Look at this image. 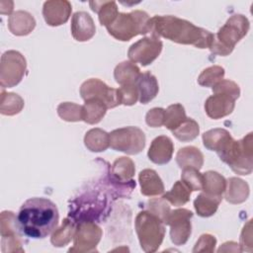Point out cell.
I'll use <instances>...</instances> for the list:
<instances>
[{"label": "cell", "instance_id": "1", "mask_svg": "<svg viewBox=\"0 0 253 253\" xmlns=\"http://www.w3.org/2000/svg\"><path fill=\"white\" fill-rule=\"evenodd\" d=\"M117 200L105 177L70 201L68 218L75 224L84 221L103 222L111 212L112 204Z\"/></svg>", "mask_w": 253, "mask_h": 253}, {"label": "cell", "instance_id": "2", "mask_svg": "<svg viewBox=\"0 0 253 253\" xmlns=\"http://www.w3.org/2000/svg\"><path fill=\"white\" fill-rule=\"evenodd\" d=\"M17 219L23 234L31 238H44L56 228L59 213L50 200L31 198L21 206Z\"/></svg>", "mask_w": 253, "mask_h": 253}, {"label": "cell", "instance_id": "3", "mask_svg": "<svg viewBox=\"0 0 253 253\" xmlns=\"http://www.w3.org/2000/svg\"><path fill=\"white\" fill-rule=\"evenodd\" d=\"M150 33L156 38H165L181 44H192L198 48H209L213 34L176 16H154L150 18Z\"/></svg>", "mask_w": 253, "mask_h": 253}, {"label": "cell", "instance_id": "4", "mask_svg": "<svg viewBox=\"0 0 253 253\" xmlns=\"http://www.w3.org/2000/svg\"><path fill=\"white\" fill-rule=\"evenodd\" d=\"M216 153L234 173L249 175L253 169L252 132L240 140H235L229 135L216 149Z\"/></svg>", "mask_w": 253, "mask_h": 253}, {"label": "cell", "instance_id": "5", "mask_svg": "<svg viewBox=\"0 0 253 253\" xmlns=\"http://www.w3.org/2000/svg\"><path fill=\"white\" fill-rule=\"evenodd\" d=\"M250 24L248 19L240 14L231 16L226 23L213 35L210 50L213 54L226 56L232 52L235 44L248 33Z\"/></svg>", "mask_w": 253, "mask_h": 253}, {"label": "cell", "instance_id": "6", "mask_svg": "<svg viewBox=\"0 0 253 253\" xmlns=\"http://www.w3.org/2000/svg\"><path fill=\"white\" fill-rule=\"evenodd\" d=\"M107 30L116 40L127 42L137 35L150 33V17L141 10L119 13L116 20L107 27Z\"/></svg>", "mask_w": 253, "mask_h": 253}, {"label": "cell", "instance_id": "7", "mask_svg": "<svg viewBox=\"0 0 253 253\" xmlns=\"http://www.w3.org/2000/svg\"><path fill=\"white\" fill-rule=\"evenodd\" d=\"M165 224L149 211L138 212L135 218V231L141 249L144 252H155L165 236Z\"/></svg>", "mask_w": 253, "mask_h": 253}, {"label": "cell", "instance_id": "8", "mask_svg": "<svg viewBox=\"0 0 253 253\" xmlns=\"http://www.w3.org/2000/svg\"><path fill=\"white\" fill-rule=\"evenodd\" d=\"M110 146L126 154H137L145 146V134L136 126H126L114 129L110 133Z\"/></svg>", "mask_w": 253, "mask_h": 253}, {"label": "cell", "instance_id": "9", "mask_svg": "<svg viewBox=\"0 0 253 253\" xmlns=\"http://www.w3.org/2000/svg\"><path fill=\"white\" fill-rule=\"evenodd\" d=\"M27 71V62L22 53L17 50L5 51L1 56L0 84L4 88L18 85Z\"/></svg>", "mask_w": 253, "mask_h": 253}, {"label": "cell", "instance_id": "10", "mask_svg": "<svg viewBox=\"0 0 253 253\" xmlns=\"http://www.w3.org/2000/svg\"><path fill=\"white\" fill-rule=\"evenodd\" d=\"M80 95L84 101L98 99L109 109L122 104L119 90L109 87L105 82L98 78H91L83 82L80 87Z\"/></svg>", "mask_w": 253, "mask_h": 253}, {"label": "cell", "instance_id": "11", "mask_svg": "<svg viewBox=\"0 0 253 253\" xmlns=\"http://www.w3.org/2000/svg\"><path fill=\"white\" fill-rule=\"evenodd\" d=\"M103 231L95 222L84 221L76 224L73 247L68 252H94L101 240Z\"/></svg>", "mask_w": 253, "mask_h": 253}, {"label": "cell", "instance_id": "12", "mask_svg": "<svg viewBox=\"0 0 253 253\" xmlns=\"http://www.w3.org/2000/svg\"><path fill=\"white\" fill-rule=\"evenodd\" d=\"M2 252H24L19 231H21L18 219L13 211H4L1 212L0 221Z\"/></svg>", "mask_w": 253, "mask_h": 253}, {"label": "cell", "instance_id": "13", "mask_svg": "<svg viewBox=\"0 0 253 253\" xmlns=\"http://www.w3.org/2000/svg\"><path fill=\"white\" fill-rule=\"evenodd\" d=\"M162 46L163 43L160 39L154 36L143 38L129 46L127 56L131 62H137L142 66H146L159 56Z\"/></svg>", "mask_w": 253, "mask_h": 253}, {"label": "cell", "instance_id": "14", "mask_svg": "<svg viewBox=\"0 0 253 253\" xmlns=\"http://www.w3.org/2000/svg\"><path fill=\"white\" fill-rule=\"evenodd\" d=\"M193 212L187 209H178L171 211L166 225L170 226L171 241L175 245H184L192 231L191 218Z\"/></svg>", "mask_w": 253, "mask_h": 253}, {"label": "cell", "instance_id": "15", "mask_svg": "<svg viewBox=\"0 0 253 253\" xmlns=\"http://www.w3.org/2000/svg\"><path fill=\"white\" fill-rule=\"evenodd\" d=\"M72 6L66 0L45 1L42 7V16L48 26L56 27L66 23L71 15Z\"/></svg>", "mask_w": 253, "mask_h": 253}, {"label": "cell", "instance_id": "16", "mask_svg": "<svg viewBox=\"0 0 253 253\" xmlns=\"http://www.w3.org/2000/svg\"><path fill=\"white\" fill-rule=\"evenodd\" d=\"M235 107V99L226 93H213L205 103L207 115L213 120H218L232 113Z\"/></svg>", "mask_w": 253, "mask_h": 253}, {"label": "cell", "instance_id": "17", "mask_svg": "<svg viewBox=\"0 0 253 253\" xmlns=\"http://www.w3.org/2000/svg\"><path fill=\"white\" fill-rule=\"evenodd\" d=\"M70 29L72 37L78 42L89 41L96 33V27L92 17L84 11L73 14Z\"/></svg>", "mask_w": 253, "mask_h": 253}, {"label": "cell", "instance_id": "18", "mask_svg": "<svg viewBox=\"0 0 253 253\" xmlns=\"http://www.w3.org/2000/svg\"><path fill=\"white\" fill-rule=\"evenodd\" d=\"M173 152L174 144L171 138L166 135H159L152 140L147 156L153 163L163 165L171 160Z\"/></svg>", "mask_w": 253, "mask_h": 253}, {"label": "cell", "instance_id": "19", "mask_svg": "<svg viewBox=\"0 0 253 253\" xmlns=\"http://www.w3.org/2000/svg\"><path fill=\"white\" fill-rule=\"evenodd\" d=\"M36 27L35 18L27 11L19 10L12 13L8 19V29L15 36H27Z\"/></svg>", "mask_w": 253, "mask_h": 253}, {"label": "cell", "instance_id": "20", "mask_svg": "<svg viewBox=\"0 0 253 253\" xmlns=\"http://www.w3.org/2000/svg\"><path fill=\"white\" fill-rule=\"evenodd\" d=\"M138 180L141 188L140 192L142 195L153 197L164 193L163 182L155 170L144 169L140 171Z\"/></svg>", "mask_w": 253, "mask_h": 253}, {"label": "cell", "instance_id": "21", "mask_svg": "<svg viewBox=\"0 0 253 253\" xmlns=\"http://www.w3.org/2000/svg\"><path fill=\"white\" fill-rule=\"evenodd\" d=\"M135 84L138 90V100L141 104L149 103L158 94L159 86L157 79L149 71L140 73Z\"/></svg>", "mask_w": 253, "mask_h": 253}, {"label": "cell", "instance_id": "22", "mask_svg": "<svg viewBox=\"0 0 253 253\" xmlns=\"http://www.w3.org/2000/svg\"><path fill=\"white\" fill-rule=\"evenodd\" d=\"M249 196L248 184L236 177H231L226 181V189L224 198L230 204H241L247 200Z\"/></svg>", "mask_w": 253, "mask_h": 253}, {"label": "cell", "instance_id": "23", "mask_svg": "<svg viewBox=\"0 0 253 253\" xmlns=\"http://www.w3.org/2000/svg\"><path fill=\"white\" fill-rule=\"evenodd\" d=\"M176 161L181 169L192 167L200 170L204 164V155L199 148L186 146L179 149L176 155Z\"/></svg>", "mask_w": 253, "mask_h": 253}, {"label": "cell", "instance_id": "24", "mask_svg": "<svg viewBox=\"0 0 253 253\" xmlns=\"http://www.w3.org/2000/svg\"><path fill=\"white\" fill-rule=\"evenodd\" d=\"M91 9L98 14L100 24L106 28L118 17L119 11L115 1H90Z\"/></svg>", "mask_w": 253, "mask_h": 253}, {"label": "cell", "instance_id": "25", "mask_svg": "<svg viewBox=\"0 0 253 253\" xmlns=\"http://www.w3.org/2000/svg\"><path fill=\"white\" fill-rule=\"evenodd\" d=\"M140 75L139 67L131 61H123L119 63L114 70L116 82L121 86L135 84Z\"/></svg>", "mask_w": 253, "mask_h": 253}, {"label": "cell", "instance_id": "26", "mask_svg": "<svg viewBox=\"0 0 253 253\" xmlns=\"http://www.w3.org/2000/svg\"><path fill=\"white\" fill-rule=\"evenodd\" d=\"M107 106L98 99H90L85 101L82 106V121L87 124H98L106 115Z\"/></svg>", "mask_w": 253, "mask_h": 253}, {"label": "cell", "instance_id": "27", "mask_svg": "<svg viewBox=\"0 0 253 253\" xmlns=\"http://www.w3.org/2000/svg\"><path fill=\"white\" fill-rule=\"evenodd\" d=\"M84 144L92 152L105 151L110 146V134L101 128H92L86 132Z\"/></svg>", "mask_w": 253, "mask_h": 253}, {"label": "cell", "instance_id": "28", "mask_svg": "<svg viewBox=\"0 0 253 253\" xmlns=\"http://www.w3.org/2000/svg\"><path fill=\"white\" fill-rule=\"evenodd\" d=\"M135 172L133 161L126 156L117 158L110 167V173L113 178L120 182H128L132 179Z\"/></svg>", "mask_w": 253, "mask_h": 253}, {"label": "cell", "instance_id": "29", "mask_svg": "<svg viewBox=\"0 0 253 253\" xmlns=\"http://www.w3.org/2000/svg\"><path fill=\"white\" fill-rule=\"evenodd\" d=\"M204 176V193L215 196L222 197L226 189V180L225 178L215 171H207L203 173Z\"/></svg>", "mask_w": 253, "mask_h": 253}, {"label": "cell", "instance_id": "30", "mask_svg": "<svg viewBox=\"0 0 253 253\" xmlns=\"http://www.w3.org/2000/svg\"><path fill=\"white\" fill-rule=\"evenodd\" d=\"M221 200L222 197H215L203 192L194 201V207L200 216L209 217L215 213Z\"/></svg>", "mask_w": 253, "mask_h": 253}, {"label": "cell", "instance_id": "31", "mask_svg": "<svg viewBox=\"0 0 253 253\" xmlns=\"http://www.w3.org/2000/svg\"><path fill=\"white\" fill-rule=\"evenodd\" d=\"M76 224L70 219L65 218L60 227L55 228L50 237V242L55 247H62L67 245L74 236Z\"/></svg>", "mask_w": 253, "mask_h": 253}, {"label": "cell", "instance_id": "32", "mask_svg": "<svg viewBox=\"0 0 253 253\" xmlns=\"http://www.w3.org/2000/svg\"><path fill=\"white\" fill-rule=\"evenodd\" d=\"M23 98L15 93H7L3 89L1 91L0 113L5 116H14L19 114L24 108Z\"/></svg>", "mask_w": 253, "mask_h": 253}, {"label": "cell", "instance_id": "33", "mask_svg": "<svg viewBox=\"0 0 253 253\" xmlns=\"http://www.w3.org/2000/svg\"><path fill=\"white\" fill-rule=\"evenodd\" d=\"M191 193L192 190L183 181H177L172 189L165 193L162 198L173 206L181 207L190 201Z\"/></svg>", "mask_w": 253, "mask_h": 253}, {"label": "cell", "instance_id": "34", "mask_svg": "<svg viewBox=\"0 0 253 253\" xmlns=\"http://www.w3.org/2000/svg\"><path fill=\"white\" fill-rule=\"evenodd\" d=\"M199 132L198 123L190 118H187L179 126L172 130L174 136L181 141H191L198 136Z\"/></svg>", "mask_w": 253, "mask_h": 253}, {"label": "cell", "instance_id": "35", "mask_svg": "<svg viewBox=\"0 0 253 253\" xmlns=\"http://www.w3.org/2000/svg\"><path fill=\"white\" fill-rule=\"evenodd\" d=\"M186 119L187 117L184 107L179 103L173 104L165 110L164 126L172 131L177 126H179Z\"/></svg>", "mask_w": 253, "mask_h": 253}, {"label": "cell", "instance_id": "36", "mask_svg": "<svg viewBox=\"0 0 253 253\" xmlns=\"http://www.w3.org/2000/svg\"><path fill=\"white\" fill-rule=\"evenodd\" d=\"M224 68L219 65L210 66L202 71L198 77V83L204 87H213L224 77Z\"/></svg>", "mask_w": 253, "mask_h": 253}, {"label": "cell", "instance_id": "37", "mask_svg": "<svg viewBox=\"0 0 253 253\" xmlns=\"http://www.w3.org/2000/svg\"><path fill=\"white\" fill-rule=\"evenodd\" d=\"M230 133L224 128H213L206 131L203 134V142L206 148L209 150L216 151L219 145L228 137Z\"/></svg>", "mask_w": 253, "mask_h": 253}, {"label": "cell", "instance_id": "38", "mask_svg": "<svg viewBox=\"0 0 253 253\" xmlns=\"http://www.w3.org/2000/svg\"><path fill=\"white\" fill-rule=\"evenodd\" d=\"M58 116L66 122L82 121V106L75 103L64 102L57 107Z\"/></svg>", "mask_w": 253, "mask_h": 253}, {"label": "cell", "instance_id": "39", "mask_svg": "<svg viewBox=\"0 0 253 253\" xmlns=\"http://www.w3.org/2000/svg\"><path fill=\"white\" fill-rule=\"evenodd\" d=\"M181 181H183L192 190V192L203 190L204 176L196 168H184L181 174Z\"/></svg>", "mask_w": 253, "mask_h": 253}, {"label": "cell", "instance_id": "40", "mask_svg": "<svg viewBox=\"0 0 253 253\" xmlns=\"http://www.w3.org/2000/svg\"><path fill=\"white\" fill-rule=\"evenodd\" d=\"M147 205H148V211L153 214H155L157 217H159L163 221V223L166 224L168 216L171 212L168 202L161 197L158 199L149 200Z\"/></svg>", "mask_w": 253, "mask_h": 253}, {"label": "cell", "instance_id": "41", "mask_svg": "<svg viewBox=\"0 0 253 253\" xmlns=\"http://www.w3.org/2000/svg\"><path fill=\"white\" fill-rule=\"evenodd\" d=\"M121 103L126 106H132L138 100V90L136 84L123 85L119 89Z\"/></svg>", "mask_w": 253, "mask_h": 253}, {"label": "cell", "instance_id": "42", "mask_svg": "<svg viewBox=\"0 0 253 253\" xmlns=\"http://www.w3.org/2000/svg\"><path fill=\"white\" fill-rule=\"evenodd\" d=\"M212 92L213 93L221 92V93L229 94L235 100L237 98H239V96H240V88H239V86L234 81L227 80V79H222L218 83H216L212 87Z\"/></svg>", "mask_w": 253, "mask_h": 253}, {"label": "cell", "instance_id": "43", "mask_svg": "<svg viewBox=\"0 0 253 253\" xmlns=\"http://www.w3.org/2000/svg\"><path fill=\"white\" fill-rule=\"evenodd\" d=\"M165 110L162 108H153L145 116L146 124L151 127H159L164 125Z\"/></svg>", "mask_w": 253, "mask_h": 253}, {"label": "cell", "instance_id": "44", "mask_svg": "<svg viewBox=\"0 0 253 253\" xmlns=\"http://www.w3.org/2000/svg\"><path fill=\"white\" fill-rule=\"evenodd\" d=\"M216 239L211 234H203L197 241L193 252H213Z\"/></svg>", "mask_w": 253, "mask_h": 253}, {"label": "cell", "instance_id": "45", "mask_svg": "<svg viewBox=\"0 0 253 253\" xmlns=\"http://www.w3.org/2000/svg\"><path fill=\"white\" fill-rule=\"evenodd\" d=\"M240 249L241 251H252V231L251 219L244 225L240 235Z\"/></svg>", "mask_w": 253, "mask_h": 253}, {"label": "cell", "instance_id": "46", "mask_svg": "<svg viewBox=\"0 0 253 253\" xmlns=\"http://www.w3.org/2000/svg\"><path fill=\"white\" fill-rule=\"evenodd\" d=\"M239 244H237L236 242L233 241H228L223 243L219 248H218V252H228V251H233V252H241V249L238 246Z\"/></svg>", "mask_w": 253, "mask_h": 253}]
</instances>
